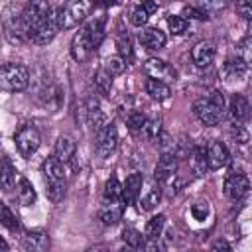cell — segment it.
<instances>
[{"mask_svg":"<svg viewBox=\"0 0 252 252\" xmlns=\"http://www.w3.org/2000/svg\"><path fill=\"white\" fill-rule=\"evenodd\" d=\"M230 161V154L226 150V146L219 140L211 142V146L207 148V167L209 169H220Z\"/></svg>","mask_w":252,"mask_h":252,"instance_id":"5bb4252c","label":"cell"},{"mask_svg":"<svg viewBox=\"0 0 252 252\" xmlns=\"http://www.w3.org/2000/svg\"><path fill=\"white\" fill-rule=\"evenodd\" d=\"M126 61L120 57V55H112V57H108L106 61H104V65H102V69L108 73V75H112V77H116V75H122L124 71H126Z\"/></svg>","mask_w":252,"mask_h":252,"instance_id":"4dcf8cb0","label":"cell"},{"mask_svg":"<svg viewBox=\"0 0 252 252\" xmlns=\"http://www.w3.org/2000/svg\"><path fill=\"white\" fill-rule=\"evenodd\" d=\"M75 152H77V144L71 136H59L57 142H55V158L61 161V163H69L73 158H75Z\"/></svg>","mask_w":252,"mask_h":252,"instance_id":"7402d4cb","label":"cell"},{"mask_svg":"<svg viewBox=\"0 0 252 252\" xmlns=\"http://www.w3.org/2000/svg\"><path fill=\"white\" fill-rule=\"evenodd\" d=\"M163 226H165V217L163 215H156L152 217L148 222H146V228H144V238L146 240H158L163 232Z\"/></svg>","mask_w":252,"mask_h":252,"instance_id":"83f0119b","label":"cell"},{"mask_svg":"<svg viewBox=\"0 0 252 252\" xmlns=\"http://www.w3.org/2000/svg\"><path fill=\"white\" fill-rule=\"evenodd\" d=\"M0 250H8V244H6V240L0 236Z\"/></svg>","mask_w":252,"mask_h":252,"instance_id":"7dc6e473","label":"cell"},{"mask_svg":"<svg viewBox=\"0 0 252 252\" xmlns=\"http://www.w3.org/2000/svg\"><path fill=\"white\" fill-rule=\"evenodd\" d=\"M250 43H252V41H250V37L246 35V37L240 39L238 45H236V57L242 59V61H246V63L250 61Z\"/></svg>","mask_w":252,"mask_h":252,"instance_id":"ab89813d","label":"cell"},{"mask_svg":"<svg viewBox=\"0 0 252 252\" xmlns=\"http://www.w3.org/2000/svg\"><path fill=\"white\" fill-rule=\"evenodd\" d=\"M224 106H226V102H224L222 93L220 91H213L207 96L195 100L193 112L205 126H217L224 116Z\"/></svg>","mask_w":252,"mask_h":252,"instance_id":"7a4b0ae2","label":"cell"},{"mask_svg":"<svg viewBox=\"0 0 252 252\" xmlns=\"http://www.w3.org/2000/svg\"><path fill=\"white\" fill-rule=\"evenodd\" d=\"M22 248L28 252H43L49 248V236L45 230H30L22 238Z\"/></svg>","mask_w":252,"mask_h":252,"instance_id":"e0dca14e","label":"cell"},{"mask_svg":"<svg viewBox=\"0 0 252 252\" xmlns=\"http://www.w3.org/2000/svg\"><path fill=\"white\" fill-rule=\"evenodd\" d=\"M146 93H148L154 100L161 102V100H167V98H169L171 89H169V85H167V83H163V81L148 79V83H146Z\"/></svg>","mask_w":252,"mask_h":252,"instance_id":"484cf974","label":"cell"},{"mask_svg":"<svg viewBox=\"0 0 252 252\" xmlns=\"http://www.w3.org/2000/svg\"><path fill=\"white\" fill-rule=\"evenodd\" d=\"M94 89H96V93L98 94H102V96H108L110 94V89H112V75H108L102 67L96 71V75H94Z\"/></svg>","mask_w":252,"mask_h":252,"instance_id":"f546056e","label":"cell"},{"mask_svg":"<svg viewBox=\"0 0 252 252\" xmlns=\"http://www.w3.org/2000/svg\"><path fill=\"white\" fill-rule=\"evenodd\" d=\"M250 114V106H248V100L246 96L242 94H232L230 102H228V116L232 122H244Z\"/></svg>","mask_w":252,"mask_h":252,"instance_id":"44dd1931","label":"cell"},{"mask_svg":"<svg viewBox=\"0 0 252 252\" xmlns=\"http://www.w3.org/2000/svg\"><path fill=\"white\" fill-rule=\"evenodd\" d=\"M234 144H246L248 142V132L240 126V122H232V132H230Z\"/></svg>","mask_w":252,"mask_h":252,"instance_id":"b9f144b4","label":"cell"},{"mask_svg":"<svg viewBox=\"0 0 252 252\" xmlns=\"http://www.w3.org/2000/svg\"><path fill=\"white\" fill-rule=\"evenodd\" d=\"M191 215H193L197 220H205L207 215H209V203H207V201H197V203H193Z\"/></svg>","mask_w":252,"mask_h":252,"instance_id":"60d3db41","label":"cell"},{"mask_svg":"<svg viewBox=\"0 0 252 252\" xmlns=\"http://www.w3.org/2000/svg\"><path fill=\"white\" fill-rule=\"evenodd\" d=\"M0 224L6 226L8 230H18V228H20V222H18L16 215H14V213L10 211V207L4 205V203H0Z\"/></svg>","mask_w":252,"mask_h":252,"instance_id":"1f68e13d","label":"cell"},{"mask_svg":"<svg viewBox=\"0 0 252 252\" xmlns=\"http://www.w3.org/2000/svg\"><path fill=\"white\" fill-rule=\"evenodd\" d=\"M16 185V167L10 158H0V189L12 191Z\"/></svg>","mask_w":252,"mask_h":252,"instance_id":"603a6c76","label":"cell"},{"mask_svg":"<svg viewBox=\"0 0 252 252\" xmlns=\"http://www.w3.org/2000/svg\"><path fill=\"white\" fill-rule=\"evenodd\" d=\"M30 85V69L22 63H6L0 67V89L8 93H22Z\"/></svg>","mask_w":252,"mask_h":252,"instance_id":"277c9868","label":"cell"},{"mask_svg":"<svg viewBox=\"0 0 252 252\" xmlns=\"http://www.w3.org/2000/svg\"><path fill=\"white\" fill-rule=\"evenodd\" d=\"M140 43L146 47V49H161L167 41L165 33L159 30V28H146L140 32Z\"/></svg>","mask_w":252,"mask_h":252,"instance_id":"ffe728a7","label":"cell"},{"mask_svg":"<svg viewBox=\"0 0 252 252\" xmlns=\"http://www.w3.org/2000/svg\"><path fill=\"white\" fill-rule=\"evenodd\" d=\"M144 136L148 138V140H156L158 138V134L161 132V118L159 116H154V118H146V124H144Z\"/></svg>","mask_w":252,"mask_h":252,"instance_id":"8d00e7d4","label":"cell"},{"mask_svg":"<svg viewBox=\"0 0 252 252\" xmlns=\"http://www.w3.org/2000/svg\"><path fill=\"white\" fill-rule=\"evenodd\" d=\"M175 173H177V156L171 152H161V158L158 159L156 169H154L156 181L161 185H167V183H171Z\"/></svg>","mask_w":252,"mask_h":252,"instance_id":"30bf717a","label":"cell"},{"mask_svg":"<svg viewBox=\"0 0 252 252\" xmlns=\"http://www.w3.org/2000/svg\"><path fill=\"white\" fill-rule=\"evenodd\" d=\"M16 197H18V203H20L22 207H32V205L35 203V189H33V185L30 183V179H26V177H20V179H18Z\"/></svg>","mask_w":252,"mask_h":252,"instance_id":"cb8c5ba5","label":"cell"},{"mask_svg":"<svg viewBox=\"0 0 252 252\" xmlns=\"http://www.w3.org/2000/svg\"><path fill=\"white\" fill-rule=\"evenodd\" d=\"M118 55L126 61V63H130L132 59H134V51H132V43H130V39L126 37H120L118 39Z\"/></svg>","mask_w":252,"mask_h":252,"instance_id":"f35d334b","label":"cell"},{"mask_svg":"<svg viewBox=\"0 0 252 252\" xmlns=\"http://www.w3.org/2000/svg\"><path fill=\"white\" fill-rule=\"evenodd\" d=\"M120 195H122V183L118 181L116 175H112L104 185V199L112 201V199H120Z\"/></svg>","mask_w":252,"mask_h":252,"instance_id":"e575fe53","label":"cell"},{"mask_svg":"<svg viewBox=\"0 0 252 252\" xmlns=\"http://www.w3.org/2000/svg\"><path fill=\"white\" fill-rule=\"evenodd\" d=\"M144 71L150 79H158V81H163V83L175 79V71L163 59H158V57H150L144 63Z\"/></svg>","mask_w":252,"mask_h":252,"instance_id":"4fadbf2b","label":"cell"},{"mask_svg":"<svg viewBox=\"0 0 252 252\" xmlns=\"http://www.w3.org/2000/svg\"><path fill=\"white\" fill-rule=\"evenodd\" d=\"M98 45H100V43L94 39L91 28H89V24H87L85 28H81V30L75 33V37H73V41H71V55H73L75 61L83 63V61H87V59L91 57V53H93Z\"/></svg>","mask_w":252,"mask_h":252,"instance_id":"8992f818","label":"cell"},{"mask_svg":"<svg viewBox=\"0 0 252 252\" xmlns=\"http://www.w3.org/2000/svg\"><path fill=\"white\" fill-rule=\"evenodd\" d=\"M87 118H89V126H91L94 132L106 122V118H104L102 110L98 108V102H96V100H89V106H87Z\"/></svg>","mask_w":252,"mask_h":252,"instance_id":"f1b7e54d","label":"cell"},{"mask_svg":"<svg viewBox=\"0 0 252 252\" xmlns=\"http://www.w3.org/2000/svg\"><path fill=\"white\" fill-rule=\"evenodd\" d=\"M156 10H158V2H156V0H142V2L130 12V24L136 26V28H142V26L150 20V16H152Z\"/></svg>","mask_w":252,"mask_h":252,"instance_id":"ac0fdd59","label":"cell"},{"mask_svg":"<svg viewBox=\"0 0 252 252\" xmlns=\"http://www.w3.org/2000/svg\"><path fill=\"white\" fill-rule=\"evenodd\" d=\"M187 18H183V16H169L167 18V28H169V32L171 33H175V35H179V33H183L185 30H187Z\"/></svg>","mask_w":252,"mask_h":252,"instance_id":"74e56055","label":"cell"},{"mask_svg":"<svg viewBox=\"0 0 252 252\" xmlns=\"http://www.w3.org/2000/svg\"><path fill=\"white\" fill-rule=\"evenodd\" d=\"M2 26H4V33L12 43H22L26 39L24 28H22V6H8L2 12Z\"/></svg>","mask_w":252,"mask_h":252,"instance_id":"52a82bcc","label":"cell"},{"mask_svg":"<svg viewBox=\"0 0 252 252\" xmlns=\"http://www.w3.org/2000/svg\"><path fill=\"white\" fill-rule=\"evenodd\" d=\"M142 183H144V177L142 173H130L122 185V203L124 205H134L140 197V191H142Z\"/></svg>","mask_w":252,"mask_h":252,"instance_id":"9a60e30c","label":"cell"},{"mask_svg":"<svg viewBox=\"0 0 252 252\" xmlns=\"http://www.w3.org/2000/svg\"><path fill=\"white\" fill-rule=\"evenodd\" d=\"M91 8H93V2H91V0H67V2L57 10L59 32L77 28V26L89 16Z\"/></svg>","mask_w":252,"mask_h":252,"instance_id":"3957f363","label":"cell"},{"mask_svg":"<svg viewBox=\"0 0 252 252\" xmlns=\"http://www.w3.org/2000/svg\"><path fill=\"white\" fill-rule=\"evenodd\" d=\"M236 10L240 12V16L244 20H250L252 18V0H238L236 2Z\"/></svg>","mask_w":252,"mask_h":252,"instance_id":"ee69618b","label":"cell"},{"mask_svg":"<svg viewBox=\"0 0 252 252\" xmlns=\"http://www.w3.org/2000/svg\"><path fill=\"white\" fill-rule=\"evenodd\" d=\"M248 189H250V181L244 173L240 171H230L226 181H224V195L232 201H240L242 197L248 195Z\"/></svg>","mask_w":252,"mask_h":252,"instance_id":"8fae6325","label":"cell"},{"mask_svg":"<svg viewBox=\"0 0 252 252\" xmlns=\"http://www.w3.org/2000/svg\"><path fill=\"white\" fill-rule=\"evenodd\" d=\"M185 14H187L189 18H197V20H203V18H205V14H203V12H197V10H193V8H187V10H185Z\"/></svg>","mask_w":252,"mask_h":252,"instance_id":"bcb514c9","label":"cell"},{"mask_svg":"<svg viewBox=\"0 0 252 252\" xmlns=\"http://www.w3.org/2000/svg\"><path fill=\"white\" fill-rule=\"evenodd\" d=\"M213 250H228V252H230V244H228L226 240H217V242L213 244Z\"/></svg>","mask_w":252,"mask_h":252,"instance_id":"f6af8a7d","label":"cell"},{"mask_svg":"<svg viewBox=\"0 0 252 252\" xmlns=\"http://www.w3.org/2000/svg\"><path fill=\"white\" fill-rule=\"evenodd\" d=\"M222 73H224V77H226L228 81H242V79L246 77V73H248V63L236 57V59L224 63Z\"/></svg>","mask_w":252,"mask_h":252,"instance_id":"d4e9b609","label":"cell"},{"mask_svg":"<svg viewBox=\"0 0 252 252\" xmlns=\"http://www.w3.org/2000/svg\"><path fill=\"white\" fill-rule=\"evenodd\" d=\"M156 140H158V144H159V148H161V152H171V154H173V148H175V142L171 140V136H169L167 132H159Z\"/></svg>","mask_w":252,"mask_h":252,"instance_id":"7bdbcfd3","label":"cell"},{"mask_svg":"<svg viewBox=\"0 0 252 252\" xmlns=\"http://www.w3.org/2000/svg\"><path fill=\"white\" fill-rule=\"evenodd\" d=\"M57 32H59V24H57V12H49L47 14V18L41 22V26L35 30V33L32 35V43H35V45H47L55 35H57Z\"/></svg>","mask_w":252,"mask_h":252,"instance_id":"7c38bea8","label":"cell"},{"mask_svg":"<svg viewBox=\"0 0 252 252\" xmlns=\"http://www.w3.org/2000/svg\"><path fill=\"white\" fill-rule=\"evenodd\" d=\"M159 199H161V191H159V187H152L146 195H142L140 205H142L144 211H152V209L159 203Z\"/></svg>","mask_w":252,"mask_h":252,"instance_id":"836d02e7","label":"cell"},{"mask_svg":"<svg viewBox=\"0 0 252 252\" xmlns=\"http://www.w3.org/2000/svg\"><path fill=\"white\" fill-rule=\"evenodd\" d=\"M122 240L128 246H132V248H144V242H146V238L142 236V232H138L136 228H130V226L122 230Z\"/></svg>","mask_w":252,"mask_h":252,"instance_id":"d6a6232c","label":"cell"},{"mask_svg":"<svg viewBox=\"0 0 252 252\" xmlns=\"http://www.w3.org/2000/svg\"><path fill=\"white\" fill-rule=\"evenodd\" d=\"M191 169L195 175H205V171L209 169L207 167V148L203 146H195L191 152Z\"/></svg>","mask_w":252,"mask_h":252,"instance_id":"4316f807","label":"cell"},{"mask_svg":"<svg viewBox=\"0 0 252 252\" xmlns=\"http://www.w3.org/2000/svg\"><path fill=\"white\" fill-rule=\"evenodd\" d=\"M51 12L47 0H30L26 6H22V28L26 33V39H32L35 30L41 26V22Z\"/></svg>","mask_w":252,"mask_h":252,"instance_id":"5b68a950","label":"cell"},{"mask_svg":"<svg viewBox=\"0 0 252 252\" xmlns=\"http://www.w3.org/2000/svg\"><path fill=\"white\" fill-rule=\"evenodd\" d=\"M14 142H16L18 152L22 154V158L30 159V158L37 152L39 142H41V136H39V132H37L35 126L24 124V126L18 128V132H16V136H14Z\"/></svg>","mask_w":252,"mask_h":252,"instance_id":"ba28073f","label":"cell"},{"mask_svg":"<svg viewBox=\"0 0 252 252\" xmlns=\"http://www.w3.org/2000/svg\"><path fill=\"white\" fill-rule=\"evenodd\" d=\"M191 59L197 67H209L215 59V47L209 41H199L191 49Z\"/></svg>","mask_w":252,"mask_h":252,"instance_id":"d6986e66","label":"cell"},{"mask_svg":"<svg viewBox=\"0 0 252 252\" xmlns=\"http://www.w3.org/2000/svg\"><path fill=\"white\" fill-rule=\"evenodd\" d=\"M41 175H43L47 199L51 203H59L65 197V189H67L63 163L57 158H45L41 163Z\"/></svg>","mask_w":252,"mask_h":252,"instance_id":"6da1fadb","label":"cell"},{"mask_svg":"<svg viewBox=\"0 0 252 252\" xmlns=\"http://www.w3.org/2000/svg\"><path fill=\"white\" fill-rule=\"evenodd\" d=\"M94 150L98 158H108L110 154H114L116 146H118V130L114 124L104 122L96 132H94Z\"/></svg>","mask_w":252,"mask_h":252,"instance_id":"9c48e42d","label":"cell"},{"mask_svg":"<svg viewBox=\"0 0 252 252\" xmlns=\"http://www.w3.org/2000/svg\"><path fill=\"white\" fill-rule=\"evenodd\" d=\"M124 207H126V205L122 203V199H112V201L104 199V205H102V209H100V213H98L102 224H106V226L116 224V222L122 219Z\"/></svg>","mask_w":252,"mask_h":252,"instance_id":"2e32d148","label":"cell"},{"mask_svg":"<svg viewBox=\"0 0 252 252\" xmlns=\"http://www.w3.org/2000/svg\"><path fill=\"white\" fill-rule=\"evenodd\" d=\"M126 124H128V130L132 134H142L144 124H146V116L142 112H130L126 118Z\"/></svg>","mask_w":252,"mask_h":252,"instance_id":"d590c367","label":"cell"}]
</instances>
